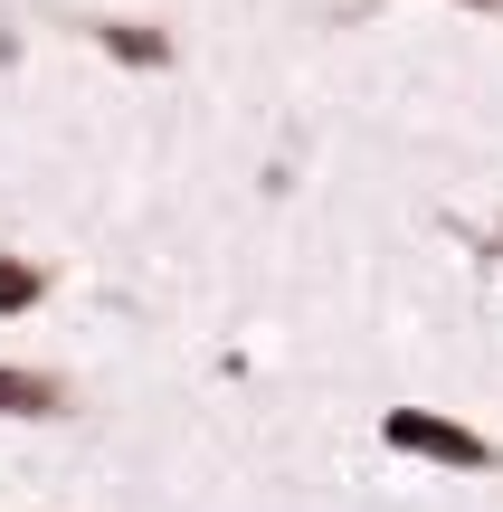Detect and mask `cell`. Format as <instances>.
Instances as JSON below:
<instances>
[{
    "mask_svg": "<svg viewBox=\"0 0 503 512\" xmlns=\"http://www.w3.org/2000/svg\"><path fill=\"white\" fill-rule=\"evenodd\" d=\"M48 285H57V275L38 266V256H10V247H0V313H38V304H48Z\"/></svg>",
    "mask_w": 503,
    "mask_h": 512,
    "instance_id": "277c9868",
    "label": "cell"
},
{
    "mask_svg": "<svg viewBox=\"0 0 503 512\" xmlns=\"http://www.w3.org/2000/svg\"><path fill=\"white\" fill-rule=\"evenodd\" d=\"M86 38H95L124 76H162V67H171V29H152V19H86Z\"/></svg>",
    "mask_w": 503,
    "mask_h": 512,
    "instance_id": "7a4b0ae2",
    "label": "cell"
},
{
    "mask_svg": "<svg viewBox=\"0 0 503 512\" xmlns=\"http://www.w3.org/2000/svg\"><path fill=\"white\" fill-rule=\"evenodd\" d=\"M67 408H76V389L57 380V370H19V361H0V418L38 427V418H67Z\"/></svg>",
    "mask_w": 503,
    "mask_h": 512,
    "instance_id": "3957f363",
    "label": "cell"
},
{
    "mask_svg": "<svg viewBox=\"0 0 503 512\" xmlns=\"http://www.w3.org/2000/svg\"><path fill=\"white\" fill-rule=\"evenodd\" d=\"M456 10H485V19H503V0H456Z\"/></svg>",
    "mask_w": 503,
    "mask_h": 512,
    "instance_id": "5b68a950",
    "label": "cell"
},
{
    "mask_svg": "<svg viewBox=\"0 0 503 512\" xmlns=\"http://www.w3.org/2000/svg\"><path fill=\"white\" fill-rule=\"evenodd\" d=\"M380 446L409 465H447V475H494L503 446L475 437L466 418H447V408H380Z\"/></svg>",
    "mask_w": 503,
    "mask_h": 512,
    "instance_id": "6da1fadb",
    "label": "cell"
}]
</instances>
